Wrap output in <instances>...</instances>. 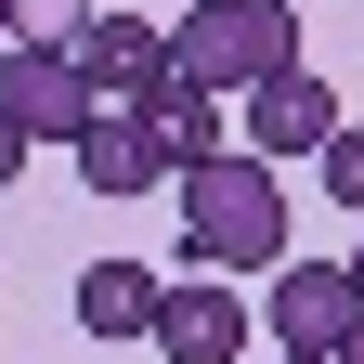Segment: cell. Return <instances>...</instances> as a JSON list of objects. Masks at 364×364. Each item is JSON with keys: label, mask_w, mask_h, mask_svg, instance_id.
Here are the masks:
<instances>
[{"label": "cell", "mask_w": 364, "mask_h": 364, "mask_svg": "<svg viewBox=\"0 0 364 364\" xmlns=\"http://www.w3.org/2000/svg\"><path fill=\"white\" fill-rule=\"evenodd\" d=\"M182 273H287V182L260 156L182 182Z\"/></svg>", "instance_id": "1"}, {"label": "cell", "mask_w": 364, "mask_h": 364, "mask_svg": "<svg viewBox=\"0 0 364 364\" xmlns=\"http://www.w3.org/2000/svg\"><path fill=\"white\" fill-rule=\"evenodd\" d=\"M169 65L196 91H273L299 65V14H273V0H196L169 26Z\"/></svg>", "instance_id": "2"}, {"label": "cell", "mask_w": 364, "mask_h": 364, "mask_svg": "<svg viewBox=\"0 0 364 364\" xmlns=\"http://www.w3.org/2000/svg\"><path fill=\"white\" fill-rule=\"evenodd\" d=\"M0 117H14L26 144H65V156H78V130L105 117V91H91V65H78V53L14 39V53H0Z\"/></svg>", "instance_id": "3"}, {"label": "cell", "mask_w": 364, "mask_h": 364, "mask_svg": "<svg viewBox=\"0 0 364 364\" xmlns=\"http://www.w3.org/2000/svg\"><path fill=\"white\" fill-rule=\"evenodd\" d=\"M260 326L273 338H287V351H351L364 338V287H351V260H287V273H273V287H260Z\"/></svg>", "instance_id": "4"}, {"label": "cell", "mask_w": 364, "mask_h": 364, "mask_svg": "<svg viewBox=\"0 0 364 364\" xmlns=\"http://www.w3.org/2000/svg\"><path fill=\"white\" fill-rule=\"evenodd\" d=\"M338 130H351V117H338V91L312 78V65H287L273 91H247V156H260V169H287V156H326Z\"/></svg>", "instance_id": "5"}, {"label": "cell", "mask_w": 364, "mask_h": 364, "mask_svg": "<svg viewBox=\"0 0 364 364\" xmlns=\"http://www.w3.org/2000/svg\"><path fill=\"white\" fill-rule=\"evenodd\" d=\"M247 326H260V299H235L221 273H182V287L156 299V351H169V364H235Z\"/></svg>", "instance_id": "6"}, {"label": "cell", "mask_w": 364, "mask_h": 364, "mask_svg": "<svg viewBox=\"0 0 364 364\" xmlns=\"http://www.w3.org/2000/svg\"><path fill=\"white\" fill-rule=\"evenodd\" d=\"M78 65H91V91H105V105H130V117L182 78V65H169V26H144V14H105V26L78 39Z\"/></svg>", "instance_id": "7"}, {"label": "cell", "mask_w": 364, "mask_h": 364, "mask_svg": "<svg viewBox=\"0 0 364 364\" xmlns=\"http://www.w3.org/2000/svg\"><path fill=\"white\" fill-rule=\"evenodd\" d=\"M156 182H169V156H156V130L130 105H105L78 130V196H156Z\"/></svg>", "instance_id": "8"}, {"label": "cell", "mask_w": 364, "mask_h": 364, "mask_svg": "<svg viewBox=\"0 0 364 364\" xmlns=\"http://www.w3.org/2000/svg\"><path fill=\"white\" fill-rule=\"evenodd\" d=\"M144 130H156V156H169V182H196V169H221V91H196V78H169L156 105H144Z\"/></svg>", "instance_id": "9"}, {"label": "cell", "mask_w": 364, "mask_h": 364, "mask_svg": "<svg viewBox=\"0 0 364 364\" xmlns=\"http://www.w3.org/2000/svg\"><path fill=\"white\" fill-rule=\"evenodd\" d=\"M156 299H169V287H156L144 260H91V273H78V326H91V338H156Z\"/></svg>", "instance_id": "10"}, {"label": "cell", "mask_w": 364, "mask_h": 364, "mask_svg": "<svg viewBox=\"0 0 364 364\" xmlns=\"http://www.w3.org/2000/svg\"><path fill=\"white\" fill-rule=\"evenodd\" d=\"M91 26H105V0H26V39H53V53H78Z\"/></svg>", "instance_id": "11"}, {"label": "cell", "mask_w": 364, "mask_h": 364, "mask_svg": "<svg viewBox=\"0 0 364 364\" xmlns=\"http://www.w3.org/2000/svg\"><path fill=\"white\" fill-rule=\"evenodd\" d=\"M312 169H326V196H338V208H364V130H338Z\"/></svg>", "instance_id": "12"}, {"label": "cell", "mask_w": 364, "mask_h": 364, "mask_svg": "<svg viewBox=\"0 0 364 364\" xmlns=\"http://www.w3.org/2000/svg\"><path fill=\"white\" fill-rule=\"evenodd\" d=\"M14 169H26V130H14V117H0V182H14Z\"/></svg>", "instance_id": "13"}, {"label": "cell", "mask_w": 364, "mask_h": 364, "mask_svg": "<svg viewBox=\"0 0 364 364\" xmlns=\"http://www.w3.org/2000/svg\"><path fill=\"white\" fill-rule=\"evenodd\" d=\"M0 26H26V0H0Z\"/></svg>", "instance_id": "14"}, {"label": "cell", "mask_w": 364, "mask_h": 364, "mask_svg": "<svg viewBox=\"0 0 364 364\" xmlns=\"http://www.w3.org/2000/svg\"><path fill=\"white\" fill-rule=\"evenodd\" d=\"M287 364H326V351H287Z\"/></svg>", "instance_id": "15"}, {"label": "cell", "mask_w": 364, "mask_h": 364, "mask_svg": "<svg viewBox=\"0 0 364 364\" xmlns=\"http://www.w3.org/2000/svg\"><path fill=\"white\" fill-rule=\"evenodd\" d=\"M351 287H364V247H351Z\"/></svg>", "instance_id": "16"}, {"label": "cell", "mask_w": 364, "mask_h": 364, "mask_svg": "<svg viewBox=\"0 0 364 364\" xmlns=\"http://www.w3.org/2000/svg\"><path fill=\"white\" fill-rule=\"evenodd\" d=\"M338 364H364V338H351V351H338Z\"/></svg>", "instance_id": "17"}, {"label": "cell", "mask_w": 364, "mask_h": 364, "mask_svg": "<svg viewBox=\"0 0 364 364\" xmlns=\"http://www.w3.org/2000/svg\"><path fill=\"white\" fill-rule=\"evenodd\" d=\"M273 14H299V0H273Z\"/></svg>", "instance_id": "18"}]
</instances>
